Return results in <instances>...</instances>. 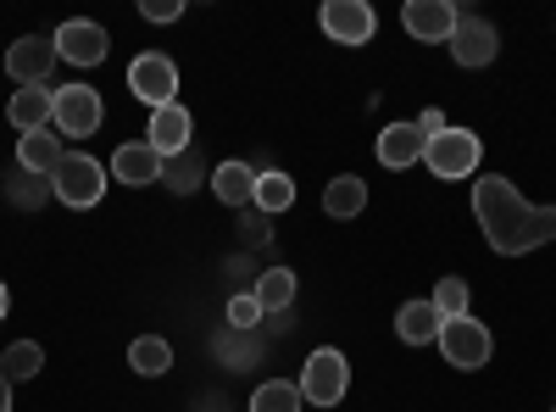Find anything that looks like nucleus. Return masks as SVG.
<instances>
[{
    "mask_svg": "<svg viewBox=\"0 0 556 412\" xmlns=\"http://www.w3.org/2000/svg\"><path fill=\"white\" fill-rule=\"evenodd\" d=\"M473 217L484 228L490 251L501 257H529L556 240V207H529L513 178H501V173L473 185Z\"/></svg>",
    "mask_w": 556,
    "mask_h": 412,
    "instance_id": "1",
    "label": "nucleus"
},
{
    "mask_svg": "<svg viewBox=\"0 0 556 412\" xmlns=\"http://www.w3.org/2000/svg\"><path fill=\"white\" fill-rule=\"evenodd\" d=\"M51 190H56V201L62 207H101V196H106V167L96 162V157H84V151H67L62 162H56V173H51Z\"/></svg>",
    "mask_w": 556,
    "mask_h": 412,
    "instance_id": "2",
    "label": "nucleus"
},
{
    "mask_svg": "<svg viewBox=\"0 0 556 412\" xmlns=\"http://www.w3.org/2000/svg\"><path fill=\"white\" fill-rule=\"evenodd\" d=\"M345 390H351L345 351L317 346V351L306 357V369H301V396H306L312 407H340V401H345Z\"/></svg>",
    "mask_w": 556,
    "mask_h": 412,
    "instance_id": "3",
    "label": "nucleus"
},
{
    "mask_svg": "<svg viewBox=\"0 0 556 412\" xmlns=\"http://www.w3.org/2000/svg\"><path fill=\"white\" fill-rule=\"evenodd\" d=\"M479 157H484L479 134H473V128H456V123L424 146V167H429L434 178H468V173L479 167Z\"/></svg>",
    "mask_w": 556,
    "mask_h": 412,
    "instance_id": "4",
    "label": "nucleus"
},
{
    "mask_svg": "<svg viewBox=\"0 0 556 412\" xmlns=\"http://www.w3.org/2000/svg\"><path fill=\"white\" fill-rule=\"evenodd\" d=\"M434 346H440V357L451 362V369H462V374H473V369H484V362H490V329L479 324V317H445Z\"/></svg>",
    "mask_w": 556,
    "mask_h": 412,
    "instance_id": "5",
    "label": "nucleus"
},
{
    "mask_svg": "<svg viewBox=\"0 0 556 412\" xmlns=\"http://www.w3.org/2000/svg\"><path fill=\"white\" fill-rule=\"evenodd\" d=\"M101 123H106L101 89H89V84H62V89H56V134H62V140L101 134Z\"/></svg>",
    "mask_w": 556,
    "mask_h": 412,
    "instance_id": "6",
    "label": "nucleus"
},
{
    "mask_svg": "<svg viewBox=\"0 0 556 412\" xmlns=\"http://www.w3.org/2000/svg\"><path fill=\"white\" fill-rule=\"evenodd\" d=\"M128 89H134V101H146L151 112L173 107L178 101V67H173V57H162V51L134 57L128 62Z\"/></svg>",
    "mask_w": 556,
    "mask_h": 412,
    "instance_id": "7",
    "label": "nucleus"
},
{
    "mask_svg": "<svg viewBox=\"0 0 556 412\" xmlns=\"http://www.w3.org/2000/svg\"><path fill=\"white\" fill-rule=\"evenodd\" d=\"M317 23L334 45H367L379 34V12L367 7V0H329V7L317 12Z\"/></svg>",
    "mask_w": 556,
    "mask_h": 412,
    "instance_id": "8",
    "label": "nucleus"
},
{
    "mask_svg": "<svg viewBox=\"0 0 556 412\" xmlns=\"http://www.w3.org/2000/svg\"><path fill=\"white\" fill-rule=\"evenodd\" d=\"M456 23L462 17H456L451 0H406V7H401V28L412 39H429V45H451Z\"/></svg>",
    "mask_w": 556,
    "mask_h": 412,
    "instance_id": "9",
    "label": "nucleus"
},
{
    "mask_svg": "<svg viewBox=\"0 0 556 412\" xmlns=\"http://www.w3.org/2000/svg\"><path fill=\"white\" fill-rule=\"evenodd\" d=\"M56 39H45V34H28V39H17L12 51H7V73L23 84V89H34V84H45L56 73Z\"/></svg>",
    "mask_w": 556,
    "mask_h": 412,
    "instance_id": "10",
    "label": "nucleus"
},
{
    "mask_svg": "<svg viewBox=\"0 0 556 412\" xmlns=\"http://www.w3.org/2000/svg\"><path fill=\"white\" fill-rule=\"evenodd\" d=\"M56 57L73 62V67H96L106 62V28L101 23H89V17H73L56 28Z\"/></svg>",
    "mask_w": 556,
    "mask_h": 412,
    "instance_id": "11",
    "label": "nucleus"
},
{
    "mask_svg": "<svg viewBox=\"0 0 556 412\" xmlns=\"http://www.w3.org/2000/svg\"><path fill=\"white\" fill-rule=\"evenodd\" d=\"M451 57H456V67H490L501 57V34L484 17H462L451 34Z\"/></svg>",
    "mask_w": 556,
    "mask_h": 412,
    "instance_id": "12",
    "label": "nucleus"
},
{
    "mask_svg": "<svg viewBox=\"0 0 556 412\" xmlns=\"http://www.w3.org/2000/svg\"><path fill=\"white\" fill-rule=\"evenodd\" d=\"M190 134H195V117H190V107H156L151 112V134H146V146L167 162V157H178V151H190Z\"/></svg>",
    "mask_w": 556,
    "mask_h": 412,
    "instance_id": "13",
    "label": "nucleus"
},
{
    "mask_svg": "<svg viewBox=\"0 0 556 412\" xmlns=\"http://www.w3.org/2000/svg\"><path fill=\"white\" fill-rule=\"evenodd\" d=\"M7 117H12V128H17V134L56 128V89H45V84H34V89H17V96L7 101Z\"/></svg>",
    "mask_w": 556,
    "mask_h": 412,
    "instance_id": "14",
    "label": "nucleus"
},
{
    "mask_svg": "<svg viewBox=\"0 0 556 412\" xmlns=\"http://www.w3.org/2000/svg\"><path fill=\"white\" fill-rule=\"evenodd\" d=\"M112 178H123V185H162V157L146 140H128L112 151Z\"/></svg>",
    "mask_w": 556,
    "mask_h": 412,
    "instance_id": "15",
    "label": "nucleus"
},
{
    "mask_svg": "<svg viewBox=\"0 0 556 412\" xmlns=\"http://www.w3.org/2000/svg\"><path fill=\"white\" fill-rule=\"evenodd\" d=\"M62 157H67V151H62V134H56V128H39V134H23V140H17V167H23V173L51 178Z\"/></svg>",
    "mask_w": 556,
    "mask_h": 412,
    "instance_id": "16",
    "label": "nucleus"
},
{
    "mask_svg": "<svg viewBox=\"0 0 556 412\" xmlns=\"http://www.w3.org/2000/svg\"><path fill=\"white\" fill-rule=\"evenodd\" d=\"M424 134H417V123H390L384 134H379V162L384 167H417L424 162Z\"/></svg>",
    "mask_w": 556,
    "mask_h": 412,
    "instance_id": "17",
    "label": "nucleus"
},
{
    "mask_svg": "<svg viewBox=\"0 0 556 412\" xmlns=\"http://www.w3.org/2000/svg\"><path fill=\"white\" fill-rule=\"evenodd\" d=\"M440 324H445V317L434 312V301H406V307L395 312V335H401L406 346H429V340H440Z\"/></svg>",
    "mask_w": 556,
    "mask_h": 412,
    "instance_id": "18",
    "label": "nucleus"
},
{
    "mask_svg": "<svg viewBox=\"0 0 556 412\" xmlns=\"http://www.w3.org/2000/svg\"><path fill=\"white\" fill-rule=\"evenodd\" d=\"M212 190H217L223 207L256 201V167H251V162H223V167H212Z\"/></svg>",
    "mask_w": 556,
    "mask_h": 412,
    "instance_id": "19",
    "label": "nucleus"
},
{
    "mask_svg": "<svg viewBox=\"0 0 556 412\" xmlns=\"http://www.w3.org/2000/svg\"><path fill=\"white\" fill-rule=\"evenodd\" d=\"M206 178H212V173H206V157H201L195 146H190V151H178V157H167V162H162V185H167L173 196H190V190H201V185H206Z\"/></svg>",
    "mask_w": 556,
    "mask_h": 412,
    "instance_id": "20",
    "label": "nucleus"
},
{
    "mask_svg": "<svg viewBox=\"0 0 556 412\" xmlns=\"http://www.w3.org/2000/svg\"><path fill=\"white\" fill-rule=\"evenodd\" d=\"M323 212H329V217H362L367 212V178H356V173L329 178V190H323Z\"/></svg>",
    "mask_w": 556,
    "mask_h": 412,
    "instance_id": "21",
    "label": "nucleus"
},
{
    "mask_svg": "<svg viewBox=\"0 0 556 412\" xmlns=\"http://www.w3.org/2000/svg\"><path fill=\"white\" fill-rule=\"evenodd\" d=\"M251 296H256L262 317H267V312H290V301H295V273H290V267H262Z\"/></svg>",
    "mask_w": 556,
    "mask_h": 412,
    "instance_id": "22",
    "label": "nucleus"
},
{
    "mask_svg": "<svg viewBox=\"0 0 556 412\" xmlns=\"http://www.w3.org/2000/svg\"><path fill=\"white\" fill-rule=\"evenodd\" d=\"M290 207H295V178L278 173V167L256 173V212L262 217H278V212H290Z\"/></svg>",
    "mask_w": 556,
    "mask_h": 412,
    "instance_id": "23",
    "label": "nucleus"
},
{
    "mask_svg": "<svg viewBox=\"0 0 556 412\" xmlns=\"http://www.w3.org/2000/svg\"><path fill=\"white\" fill-rule=\"evenodd\" d=\"M128 369L146 374V379H162V374L173 369V346H167L162 335H139V340L128 346Z\"/></svg>",
    "mask_w": 556,
    "mask_h": 412,
    "instance_id": "24",
    "label": "nucleus"
},
{
    "mask_svg": "<svg viewBox=\"0 0 556 412\" xmlns=\"http://www.w3.org/2000/svg\"><path fill=\"white\" fill-rule=\"evenodd\" d=\"M45 369V351H39V340H12L7 351H0V374H7L12 385L17 379H34Z\"/></svg>",
    "mask_w": 556,
    "mask_h": 412,
    "instance_id": "25",
    "label": "nucleus"
},
{
    "mask_svg": "<svg viewBox=\"0 0 556 412\" xmlns=\"http://www.w3.org/2000/svg\"><path fill=\"white\" fill-rule=\"evenodd\" d=\"M306 407V396H301V385H290V379H267V385H256V396H251V412H301Z\"/></svg>",
    "mask_w": 556,
    "mask_h": 412,
    "instance_id": "26",
    "label": "nucleus"
},
{
    "mask_svg": "<svg viewBox=\"0 0 556 412\" xmlns=\"http://www.w3.org/2000/svg\"><path fill=\"white\" fill-rule=\"evenodd\" d=\"M434 312L440 317H468V279H456V273H451V279H440L434 285Z\"/></svg>",
    "mask_w": 556,
    "mask_h": 412,
    "instance_id": "27",
    "label": "nucleus"
},
{
    "mask_svg": "<svg viewBox=\"0 0 556 412\" xmlns=\"http://www.w3.org/2000/svg\"><path fill=\"white\" fill-rule=\"evenodd\" d=\"M7 196H12L17 207L34 212V207H45V196H56V190H51V178H39V173H23V167H17V178L7 185Z\"/></svg>",
    "mask_w": 556,
    "mask_h": 412,
    "instance_id": "28",
    "label": "nucleus"
},
{
    "mask_svg": "<svg viewBox=\"0 0 556 412\" xmlns=\"http://www.w3.org/2000/svg\"><path fill=\"white\" fill-rule=\"evenodd\" d=\"M262 324V307H256V296H228V329H256Z\"/></svg>",
    "mask_w": 556,
    "mask_h": 412,
    "instance_id": "29",
    "label": "nucleus"
},
{
    "mask_svg": "<svg viewBox=\"0 0 556 412\" xmlns=\"http://www.w3.org/2000/svg\"><path fill=\"white\" fill-rule=\"evenodd\" d=\"M445 128H451V117L440 107H429L424 117H417V134H424V140H434V134H445Z\"/></svg>",
    "mask_w": 556,
    "mask_h": 412,
    "instance_id": "30",
    "label": "nucleus"
},
{
    "mask_svg": "<svg viewBox=\"0 0 556 412\" xmlns=\"http://www.w3.org/2000/svg\"><path fill=\"white\" fill-rule=\"evenodd\" d=\"M139 12H146L151 23H173L184 7H178V0H146V7H139Z\"/></svg>",
    "mask_w": 556,
    "mask_h": 412,
    "instance_id": "31",
    "label": "nucleus"
},
{
    "mask_svg": "<svg viewBox=\"0 0 556 412\" xmlns=\"http://www.w3.org/2000/svg\"><path fill=\"white\" fill-rule=\"evenodd\" d=\"M0 412H12V379L0 374Z\"/></svg>",
    "mask_w": 556,
    "mask_h": 412,
    "instance_id": "32",
    "label": "nucleus"
},
{
    "mask_svg": "<svg viewBox=\"0 0 556 412\" xmlns=\"http://www.w3.org/2000/svg\"><path fill=\"white\" fill-rule=\"evenodd\" d=\"M7 307H12V296H7V285H0V317H7Z\"/></svg>",
    "mask_w": 556,
    "mask_h": 412,
    "instance_id": "33",
    "label": "nucleus"
},
{
    "mask_svg": "<svg viewBox=\"0 0 556 412\" xmlns=\"http://www.w3.org/2000/svg\"><path fill=\"white\" fill-rule=\"evenodd\" d=\"M551 412H556V407H551Z\"/></svg>",
    "mask_w": 556,
    "mask_h": 412,
    "instance_id": "34",
    "label": "nucleus"
}]
</instances>
